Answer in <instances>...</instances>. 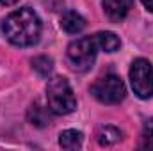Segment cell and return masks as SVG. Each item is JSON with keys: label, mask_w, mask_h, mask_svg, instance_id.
I'll return each instance as SVG.
<instances>
[{"label": "cell", "mask_w": 153, "mask_h": 151, "mask_svg": "<svg viewBox=\"0 0 153 151\" xmlns=\"http://www.w3.org/2000/svg\"><path fill=\"white\" fill-rule=\"evenodd\" d=\"M2 30L14 46H32L41 36V20L32 7H22L4 20Z\"/></svg>", "instance_id": "obj_1"}, {"label": "cell", "mask_w": 153, "mask_h": 151, "mask_svg": "<svg viewBox=\"0 0 153 151\" xmlns=\"http://www.w3.org/2000/svg\"><path fill=\"white\" fill-rule=\"evenodd\" d=\"M46 101L48 109L57 115L71 114L76 109V100L70 82L64 76H53L46 85Z\"/></svg>", "instance_id": "obj_2"}, {"label": "cell", "mask_w": 153, "mask_h": 151, "mask_svg": "<svg viewBox=\"0 0 153 151\" xmlns=\"http://www.w3.org/2000/svg\"><path fill=\"white\" fill-rule=\"evenodd\" d=\"M96 50H98V44H96L94 36H87V38H80L73 41L66 52V57H68L71 70L87 71L96 59V53H98Z\"/></svg>", "instance_id": "obj_3"}, {"label": "cell", "mask_w": 153, "mask_h": 151, "mask_svg": "<svg viewBox=\"0 0 153 151\" xmlns=\"http://www.w3.org/2000/svg\"><path fill=\"white\" fill-rule=\"evenodd\" d=\"M91 94L105 105H116L119 101L125 100L126 89L123 80L114 73H107V75L100 76L93 85H91Z\"/></svg>", "instance_id": "obj_4"}, {"label": "cell", "mask_w": 153, "mask_h": 151, "mask_svg": "<svg viewBox=\"0 0 153 151\" xmlns=\"http://www.w3.org/2000/svg\"><path fill=\"white\" fill-rule=\"evenodd\" d=\"M130 84L141 100L153 98V68L146 59H135L132 62Z\"/></svg>", "instance_id": "obj_5"}, {"label": "cell", "mask_w": 153, "mask_h": 151, "mask_svg": "<svg viewBox=\"0 0 153 151\" xmlns=\"http://www.w3.org/2000/svg\"><path fill=\"white\" fill-rule=\"evenodd\" d=\"M134 0H102L103 13L111 21H121L132 9Z\"/></svg>", "instance_id": "obj_6"}, {"label": "cell", "mask_w": 153, "mask_h": 151, "mask_svg": "<svg viewBox=\"0 0 153 151\" xmlns=\"http://www.w3.org/2000/svg\"><path fill=\"white\" fill-rule=\"evenodd\" d=\"M61 27L68 34H76L85 27V20L76 13V11H66L61 18Z\"/></svg>", "instance_id": "obj_7"}, {"label": "cell", "mask_w": 153, "mask_h": 151, "mask_svg": "<svg viewBox=\"0 0 153 151\" xmlns=\"http://www.w3.org/2000/svg\"><path fill=\"white\" fill-rule=\"evenodd\" d=\"M50 109H45V107H41L39 103H34V105H30V109H29V112H27V117H29V121L34 124V126H38V128H43V126H46V124H50Z\"/></svg>", "instance_id": "obj_8"}, {"label": "cell", "mask_w": 153, "mask_h": 151, "mask_svg": "<svg viewBox=\"0 0 153 151\" xmlns=\"http://www.w3.org/2000/svg\"><path fill=\"white\" fill-rule=\"evenodd\" d=\"M94 39H96V44H98V48H102V50H105L107 53H112L116 52L117 48H119V38L116 36L114 32H109V30H103V32H98V34H94Z\"/></svg>", "instance_id": "obj_9"}, {"label": "cell", "mask_w": 153, "mask_h": 151, "mask_svg": "<svg viewBox=\"0 0 153 151\" xmlns=\"http://www.w3.org/2000/svg\"><path fill=\"white\" fill-rule=\"evenodd\" d=\"M96 141L100 146H112L116 142L121 141V132L116 126H102L96 133Z\"/></svg>", "instance_id": "obj_10"}, {"label": "cell", "mask_w": 153, "mask_h": 151, "mask_svg": "<svg viewBox=\"0 0 153 151\" xmlns=\"http://www.w3.org/2000/svg\"><path fill=\"white\" fill-rule=\"evenodd\" d=\"M59 146L64 150H80L82 148V133L76 130H64L59 135Z\"/></svg>", "instance_id": "obj_11"}, {"label": "cell", "mask_w": 153, "mask_h": 151, "mask_svg": "<svg viewBox=\"0 0 153 151\" xmlns=\"http://www.w3.org/2000/svg\"><path fill=\"white\" fill-rule=\"evenodd\" d=\"M32 68H34V71L39 76L48 78L52 75V71H53V61L50 57H46V55H39V57L32 59Z\"/></svg>", "instance_id": "obj_12"}, {"label": "cell", "mask_w": 153, "mask_h": 151, "mask_svg": "<svg viewBox=\"0 0 153 151\" xmlns=\"http://www.w3.org/2000/svg\"><path fill=\"white\" fill-rule=\"evenodd\" d=\"M139 148H141V150H152L153 151V117H150V119L144 121Z\"/></svg>", "instance_id": "obj_13"}, {"label": "cell", "mask_w": 153, "mask_h": 151, "mask_svg": "<svg viewBox=\"0 0 153 151\" xmlns=\"http://www.w3.org/2000/svg\"><path fill=\"white\" fill-rule=\"evenodd\" d=\"M143 4H144V7L148 9V11H152L153 13V0H141Z\"/></svg>", "instance_id": "obj_14"}, {"label": "cell", "mask_w": 153, "mask_h": 151, "mask_svg": "<svg viewBox=\"0 0 153 151\" xmlns=\"http://www.w3.org/2000/svg\"><path fill=\"white\" fill-rule=\"evenodd\" d=\"M18 0H0V4H4V5H14Z\"/></svg>", "instance_id": "obj_15"}]
</instances>
